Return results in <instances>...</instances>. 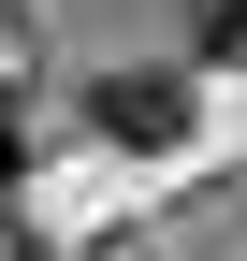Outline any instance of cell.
<instances>
[{
	"mask_svg": "<svg viewBox=\"0 0 247 261\" xmlns=\"http://www.w3.org/2000/svg\"><path fill=\"white\" fill-rule=\"evenodd\" d=\"M0 189H15V87H0Z\"/></svg>",
	"mask_w": 247,
	"mask_h": 261,
	"instance_id": "7a4b0ae2",
	"label": "cell"
},
{
	"mask_svg": "<svg viewBox=\"0 0 247 261\" xmlns=\"http://www.w3.org/2000/svg\"><path fill=\"white\" fill-rule=\"evenodd\" d=\"M87 116H102L116 145H175V130H189V73H160V58H145V73H102Z\"/></svg>",
	"mask_w": 247,
	"mask_h": 261,
	"instance_id": "6da1fadb",
	"label": "cell"
}]
</instances>
